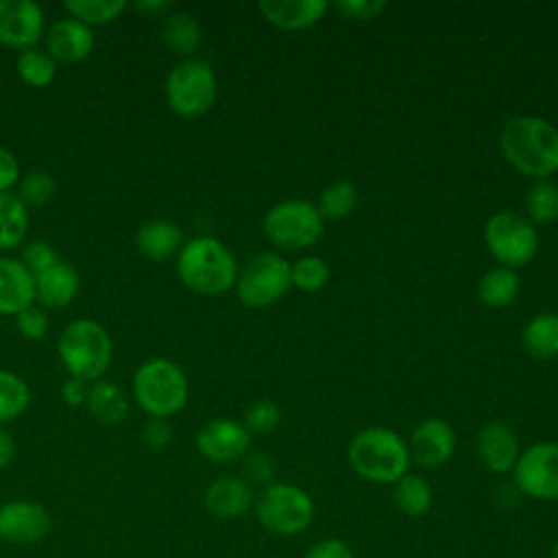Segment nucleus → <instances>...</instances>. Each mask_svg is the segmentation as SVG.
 <instances>
[{
    "instance_id": "nucleus-1",
    "label": "nucleus",
    "mask_w": 558,
    "mask_h": 558,
    "mask_svg": "<svg viewBox=\"0 0 558 558\" xmlns=\"http://www.w3.org/2000/svg\"><path fill=\"white\" fill-rule=\"evenodd\" d=\"M506 161L525 177L549 179L558 172V129L541 116L510 118L499 133Z\"/></svg>"
},
{
    "instance_id": "nucleus-2",
    "label": "nucleus",
    "mask_w": 558,
    "mask_h": 558,
    "mask_svg": "<svg viewBox=\"0 0 558 558\" xmlns=\"http://www.w3.org/2000/svg\"><path fill=\"white\" fill-rule=\"evenodd\" d=\"M349 466L366 482L395 484L410 469L408 442L388 427H366L347 447Z\"/></svg>"
},
{
    "instance_id": "nucleus-3",
    "label": "nucleus",
    "mask_w": 558,
    "mask_h": 558,
    "mask_svg": "<svg viewBox=\"0 0 558 558\" xmlns=\"http://www.w3.org/2000/svg\"><path fill=\"white\" fill-rule=\"evenodd\" d=\"M177 275L190 290L216 296L235 286L238 264L220 240L211 235H196L181 246Z\"/></svg>"
},
{
    "instance_id": "nucleus-4",
    "label": "nucleus",
    "mask_w": 558,
    "mask_h": 558,
    "mask_svg": "<svg viewBox=\"0 0 558 558\" xmlns=\"http://www.w3.org/2000/svg\"><path fill=\"white\" fill-rule=\"evenodd\" d=\"M57 351L70 377L98 381L111 364L113 344L100 323L78 318L63 327L57 340Z\"/></svg>"
},
{
    "instance_id": "nucleus-5",
    "label": "nucleus",
    "mask_w": 558,
    "mask_h": 558,
    "mask_svg": "<svg viewBox=\"0 0 558 558\" xmlns=\"http://www.w3.org/2000/svg\"><path fill=\"white\" fill-rule=\"evenodd\" d=\"M133 397L148 416L168 418L187 403V377L168 357H153L133 375Z\"/></svg>"
},
{
    "instance_id": "nucleus-6",
    "label": "nucleus",
    "mask_w": 558,
    "mask_h": 558,
    "mask_svg": "<svg viewBox=\"0 0 558 558\" xmlns=\"http://www.w3.org/2000/svg\"><path fill=\"white\" fill-rule=\"evenodd\" d=\"M257 523L275 536H296L314 521L312 497L294 484L272 482L253 501Z\"/></svg>"
},
{
    "instance_id": "nucleus-7",
    "label": "nucleus",
    "mask_w": 558,
    "mask_h": 558,
    "mask_svg": "<svg viewBox=\"0 0 558 558\" xmlns=\"http://www.w3.org/2000/svg\"><path fill=\"white\" fill-rule=\"evenodd\" d=\"M214 70L201 59H183L166 76V102L181 118H198L216 100Z\"/></svg>"
},
{
    "instance_id": "nucleus-8",
    "label": "nucleus",
    "mask_w": 558,
    "mask_h": 558,
    "mask_svg": "<svg viewBox=\"0 0 558 558\" xmlns=\"http://www.w3.org/2000/svg\"><path fill=\"white\" fill-rule=\"evenodd\" d=\"M262 229L279 248L299 251L318 242L323 235V216L307 201H281L266 211Z\"/></svg>"
},
{
    "instance_id": "nucleus-9",
    "label": "nucleus",
    "mask_w": 558,
    "mask_h": 558,
    "mask_svg": "<svg viewBox=\"0 0 558 558\" xmlns=\"http://www.w3.org/2000/svg\"><path fill=\"white\" fill-rule=\"evenodd\" d=\"M484 240L490 255L506 268H521L536 255L538 233L536 227L521 214L504 209L488 218Z\"/></svg>"
},
{
    "instance_id": "nucleus-10",
    "label": "nucleus",
    "mask_w": 558,
    "mask_h": 558,
    "mask_svg": "<svg viewBox=\"0 0 558 558\" xmlns=\"http://www.w3.org/2000/svg\"><path fill=\"white\" fill-rule=\"evenodd\" d=\"M290 286V264L272 251L253 255L235 279L240 301L255 310L277 303Z\"/></svg>"
},
{
    "instance_id": "nucleus-11",
    "label": "nucleus",
    "mask_w": 558,
    "mask_h": 558,
    "mask_svg": "<svg viewBox=\"0 0 558 558\" xmlns=\"http://www.w3.org/2000/svg\"><path fill=\"white\" fill-rule=\"evenodd\" d=\"M514 488L538 501H558V442H534L512 469Z\"/></svg>"
},
{
    "instance_id": "nucleus-12",
    "label": "nucleus",
    "mask_w": 558,
    "mask_h": 558,
    "mask_svg": "<svg viewBox=\"0 0 558 558\" xmlns=\"http://www.w3.org/2000/svg\"><path fill=\"white\" fill-rule=\"evenodd\" d=\"M52 530L50 512L31 499H13L0 506V541L11 545H35Z\"/></svg>"
},
{
    "instance_id": "nucleus-13",
    "label": "nucleus",
    "mask_w": 558,
    "mask_h": 558,
    "mask_svg": "<svg viewBox=\"0 0 558 558\" xmlns=\"http://www.w3.org/2000/svg\"><path fill=\"white\" fill-rule=\"evenodd\" d=\"M44 35V11L33 0H0V44L15 50L35 48Z\"/></svg>"
},
{
    "instance_id": "nucleus-14",
    "label": "nucleus",
    "mask_w": 558,
    "mask_h": 558,
    "mask_svg": "<svg viewBox=\"0 0 558 558\" xmlns=\"http://www.w3.org/2000/svg\"><path fill=\"white\" fill-rule=\"evenodd\" d=\"M251 445V434L246 427L233 418L218 416L201 427L196 434V447L203 458L216 464H227L246 453Z\"/></svg>"
},
{
    "instance_id": "nucleus-15",
    "label": "nucleus",
    "mask_w": 558,
    "mask_h": 558,
    "mask_svg": "<svg viewBox=\"0 0 558 558\" xmlns=\"http://www.w3.org/2000/svg\"><path fill=\"white\" fill-rule=\"evenodd\" d=\"M456 449V434L451 425L442 418H423L408 442L410 462L418 464L421 469H438L442 466Z\"/></svg>"
},
{
    "instance_id": "nucleus-16",
    "label": "nucleus",
    "mask_w": 558,
    "mask_h": 558,
    "mask_svg": "<svg viewBox=\"0 0 558 558\" xmlns=\"http://www.w3.org/2000/svg\"><path fill=\"white\" fill-rule=\"evenodd\" d=\"M475 449H477V458L484 464V469L495 475L512 473V469L521 456L517 434L506 423H499V421L486 423L477 432Z\"/></svg>"
},
{
    "instance_id": "nucleus-17",
    "label": "nucleus",
    "mask_w": 558,
    "mask_h": 558,
    "mask_svg": "<svg viewBox=\"0 0 558 558\" xmlns=\"http://www.w3.org/2000/svg\"><path fill=\"white\" fill-rule=\"evenodd\" d=\"M253 486H248L242 477L233 475H222L216 477L203 495V504L207 512L216 519H240L253 508Z\"/></svg>"
},
{
    "instance_id": "nucleus-18",
    "label": "nucleus",
    "mask_w": 558,
    "mask_h": 558,
    "mask_svg": "<svg viewBox=\"0 0 558 558\" xmlns=\"http://www.w3.org/2000/svg\"><path fill=\"white\" fill-rule=\"evenodd\" d=\"M94 48V33L87 24L63 17L57 20L46 33V52L59 63L83 61Z\"/></svg>"
},
{
    "instance_id": "nucleus-19",
    "label": "nucleus",
    "mask_w": 558,
    "mask_h": 558,
    "mask_svg": "<svg viewBox=\"0 0 558 558\" xmlns=\"http://www.w3.org/2000/svg\"><path fill=\"white\" fill-rule=\"evenodd\" d=\"M35 301V277L20 259L0 255V314H20Z\"/></svg>"
},
{
    "instance_id": "nucleus-20",
    "label": "nucleus",
    "mask_w": 558,
    "mask_h": 558,
    "mask_svg": "<svg viewBox=\"0 0 558 558\" xmlns=\"http://www.w3.org/2000/svg\"><path fill=\"white\" fill-rule=\"evenodd\" d=\"M325 0H262L257 4L264 20L283 31H303L323 20Z\"/></svg>"
},
{
    "instance_id": "nucleus-21",
    "label": "nucleus",
    "mask_w": 558,
    "mask_h": 558,
    "mask_svg": "<svg viewBox=\"0 0 558 558\" xmlns=\"http://www.w3.org/2000/svg\"><path fill=\"white\" fill-rule=\"evenodd\" d=\"M137 251L150 262H163L183 246L181 229L166 218H153L135 231Z\"/></svg>"
},
{
    "instance_id": "nucleus-22",
    "label": "nucleus",
    "mask_w": 558,
    "mask_h": 558,
    "mask_svg": "<svg viewBox=\"0 0 558 558\" xmlns=\"http://www.w3.org/2000/svg\"><path fill=\"white\" fill-rule=\"evenodd\" d=\"M81 288L78 272L65 264L57 262L46 272L35 277V299L48 307H65L70 305Z\"/></svg>"
},
{
    "instance_id": "nucleus-23",
    "label": "nucleus",
    "mask_w": 558,
    "mask_h": 558,
    "mask_svg": "<svg viewBox=\"0 0 558 558\" xmlns=\"http://www.w3.org/2000/svg\"><path fill=\"white\" fill-rule=\"evenodd\" d=\"M92 416L102 425H118L129 414V401L122 392V388L113 381H94L87 390L85 399Z\"/></svg>"
},
{
    "instance_id": "nucleus-24",
    "label": "nucleus",
    "mask_w": 558,
    "mask_h": 558,
    "mask_svg": "<svg viewBox=\"0 0 558 558\" xmlns=\"http://www.w3.org/2000/svg\"><path fill=\"white\" fill-rule=\"evenodd\" d=\"M523 349L536 360L558 355V312H541L530 318L521 331Z\"/></svg>"
},
{
    "instance_id": "nucleus-25",
    "label": "nucleus",
    "mask_w": 558,
    "mask_h": 558,
    "mask_svg": "<svg viewBox=\"0 0 558 558\" xmlns=\"http://www.w3.org/2000/svg\"><path fill=\"white\" fill-rule=\"evenodd\" d=\"M161 39L168 50L181 57H190L198 50L203 41V31L196 17L187 11H174L166 17L161 26Z\"/></svg>"
},
{
    "instance_id": "nucleus-26",
    "label": "nucleus",
    "mask_w": 558,
    "mask_h": 558,
    "mask_svg": "<svg viewBox=\"0 0 558 558\" xmlns=\"http://www.w3.org/2000/svg\"><path fill=\"white\" fill-rule=\"evenodd\" d=\"M432 501H434V493L429 482L423 475L405 473L392 484V504L405 517L418 519L427 514V510L432 508Z\"/></svg>"
},
{
    "instance_id": "nucleus-27",
    "label": "nucleus",
    "mask_w": 558,
    "mask_h": 558,
    "mask_svg": "<svg viewBox=\"0 0 558 558\" xmlns=\"http://www.w3.org/2000/svg\"><path fill=\"white\" fill-rule=\"evenodd\" d=\"M519 286V275L512 268L495 266L482 275L477 296L488 307H506L517 299Z\"/></svg>"
},
{
    "instance_id": "nucleus-28",
    "label": "nucleus",
    "mask_w": 558,
    "mask_h": 558,
    "mask_svg": "<svg viewBox=\"0 0 558 558\" xmlns=\"http://www.w3.org/2000/svg\"><path fill=\"white\" fill-rule=\"evenodd\" d=\"M28 207L17 194H0V251H11L26 238Z\"/></svg>"
},
{
    "instance_id": "nucleus-29",
    "label": "nucleus",
    "mask_w": 558,
    "mask_h": 558,
    "mask_svg": "<svg viewBox=\"0 0 558 558\" xmlns=\"http://www.w3.org/2000/svg\"><path fill=\"white\" fill-rule=\"evenodd\" d=\"M525 214L534 225H551L558 220V183L538 179L525 192Z\"/></svg>"
},
{
    "instance_id": "nucleus-30",
    "label": "nucleus",
    "mask_w": 558,
    "mask_h": 558,
    "mask_svg": "<svg viewBox=\"0 0 558 558\" xmlns=\"http://www.w3.org/2000/svg\"><path fill=\"white\" fill-rule=\"evenodd\" d=\"M31 390L22 377L0 368V425L22 416L28 408Z\"/></svg>"
},
{
    "instance_id": "nucleus-31",
    "label": "nucleus",
    "mask_w": 558,
    "mask_h": 558,
    "mask_svg": "<svg viewBox=\"0 0 558 558\" xmlns=\"http://www.w3.org/2000/svg\"><path fill=\"white\" fill-rule=\"evenodd\" d=\"M15 70L26 85L46 87L57 76V61L46 50L28 48L20 52L15 61Z\"/></svg>"
},
{
    "instance_id": "nucleus-32",
    "label": "nucleus",
    "mask_w": 558,
    "mask_h": 558,
    "mask_svg": "<svg viewBox=\"0 0 558 558\" xmlns=\"http://www.w3.org/2000/svg\"><path fill=\"white\" fill-rule=\"evenodd\" d=\"M124 7H126L124 0H65L63 2V9L74 20L87 26L113 22L124 11Z\"/></svg>"
},
{
    "instance_id": "nucleus-33",
    "label": "nucleus",
    "mask_w": 558,
    "mask_h": 558,
    "mask_svg": "<svg viewBox=\"0 0 558 558\" xmlns=\"http://www.w3.org/2000/svg\"><path fill=\"white\" fill-rule=\"evenodd\" d=\"M357 205V190L349 181H333L327 185L318 198V214L329 220H338L349 216Z\"/></svg>"
},
{
    "instance_id": "nucleus-34",
    "label": "nucleus",
    "mask_w": 558,
    "mask_h": 558,
    "mask_svg": "<svg viewBox=\"0 0 558 558\" xmlns=\"http://www.w3.org/2000/svg\"><path fill=\"white\" fill-rule=\"evenodd\" d=\"M290 279H292L294 288H299L303 292H316L329 279V266L323 257L305 255L290 266Z\"/></svg>"
},
{
    "instance_id": "nucleus-35",
    "label": "nucleus",
    "mask_w": 558,
    "mask_h": 558,
    "mask_svg": "<svg viewBox=\"0 0 558 558\" xmlns=\"http://www.w3.org/2000/svg\"><path fill=\"white\" fill-rule=\"evenodd\" d=\"M54 190H57V183L46 170H31L20 181L17 198L26 207H39V205H46L54 196Z\"/></svg>"
},
{
    "instance_id": "nucleus-36",
    "label": "nucleus",
    "mask_w": 558,
    "mask_h": 558,
    "mask_svg": "<svg viewBox=\"0 0 558 558\" xmlns=\"http://www.w3.org/2000/svg\"><path fill=\"white\" fill-rule=\"evenodd\" d=\"M279 405L270 399H259L255 403H251L246 410H244V427L246 432L253 436H262V434H268L277 427L279 423Z\"/></svg>"
},
{
    "instance_id": "nucleus-37",
    "label": "nucleus",
    "mask_w": 558,
    "mask_h": 558,
    "mask_svg": "<svg viewBox=\"0 0 558 558\" xmlns=\"http://www.w3.org/2000/svg\"><path fill=\"white\" fill-rule=\"evenodd\" d=\"M20 262L26 266V270L33 277H37V275L46 272L50 266H54L59 262V255L46 240H33L24 246Z\"/></svg>"
},
{
    "instance_id": "nucleus-38",
    "label": "nucleus",
    "mask_w": 558,
    "mask_h": 558,
    "mask_svg": "<svg viewBox=\"0 0 558 558\" xmlns=\"http://www.w3.org/2000/svg\"><path fill=\"white\" fill-rule=\"evenodd\" d=\"M242 475H244L242 480L248 486H268L272 484V477H275V462L264 451L248 453L242 464Z\"/></svg>"
},
{
    "instance_id": "nucleus-39",
    "label": "nucleus",
    "mask_w": 558,
    "mask_h": 558,
    "mask_svg": "<svg viewBox=\"0 0 558 558\" xmlns=\"http://www.w3.org/2000/svg\"><path fill=\"white\" fill-rule=\"evenodd\" d=\"M333 9L351 22H366V20H375L381 15V11L386 9V0H338L333 4Z\"/></svg>"
},
{
    "instance_id": "nucleus-40",
    "label": "nucleus",
    "mask_w": 558,
    "mask_h": 558,
    "mask_svg": "<svg viewBox=\"0 0 558 558\" xmlns=\"http://www.w3.org/2000/svg\"><path fill=\"white\" fill-rule=\"evenodd\" d=\"M15 325H17V331L28 338V340H41L46 333H48V316L44 310L31 305L26 310H22L20 314H15Z\"/></svg>"
},
{
    "instance_id": "nucleus-41",
    "label": "nucleus",
    "mask_w": 558,
    "mask_h": 558,
    "mask_svg": "<svg viewBox=\"0 0 558 558\" xmlns=\"http://www.w3.org/2000/svg\"><path fill=\"white\" fill-rule=\"evenodd\" d=\"M142 438L150 449L159 451L172 440V425L168 423V418L150 416L142 427Z\"/></svg>"
},
{
    "instance_id": "nucleus-42",
    "label": "nucleus",
    "mask_w": 558,
    "mask_h": 558,
    "mask_svg": "<svg viewBox=\"0 0 558 558\" xmlns=\"http://www.w3.org/2000/svg\"><path fill=\"white\" fill-rule=\"evenodd\" d=\"M303 558H355L353 549L340 538H323L316 541Z\"/></svg>"
},
{
    "instance_id": "nucleus-43",
    "label": "nucleus",
    "mask_w": 558,
    "mask_h": 558,
    "mask_svg": "<svg viewBox=\"0 0 558 558\" xmlns=\"http://www.w3.org/2000/svg\"><path fill=\"white\" fill-rule=\"evenodd\" d=\"M20 179V163L15 155L0 146V194L9 192Z\"/></svg>"
},
{
    "instance_id": "nucleus-44",
    "label": "nucleus",
    "mask_w": 558,
    "mask_h": 558,
    "mask_svg": "<svg viewBox=\"0 0 558 558\" xmlns=\"http://www.w3.org/2000/svg\"><path fill=\"white\" fill-rule=\"evenodd\" d=\"M87 390H89V388H87V381L76 379V377H70V379H65L63 386H61V399H63L65 405L78 408V405L85 403Z\"/></svg>"
},
{
    "instance_id": "nucleus-45",
    "label": "nucleus",
    "mask_w": 558,
    "mask_h": 558,
    "mask_svg": "<svg viewBox=\"0 0 558 558\" xmlns=\"http://www.w3.org/2000/svg\"><path fill=\"white\" fill-rule=\"evenodd\" d=\"M15 456V442L11 434L0 425V469H4Z\"/></svg>"
},
{
    "instance_id": "nucleus-46",
    "label": "nucleus",
    "mask_w": 558,
    "mask_h": 558,
    "mask_svg": "<svg viewBox=\"0 0 558 558\" xmlns=\"http://www.w3.org/2000/svg\"><path fill=\"white\" fill-rule=\"evenodd\" d=\"M135 9L144 15H157L168 9V2L166 0H140V2H135Z\"/></svg>"
},
{
    "instance_id": "nucleus-47",
    "label": "nucleus",
    "mask_w": 558,
    "mask_h": 558,
    "mask_svg": "<svg viewBox=\"0 0 558 558\" xmlns=\"http://www.w3.org/2000/svg\"><path fill=\"white\" fill-rule=\"evenodd\" d=\"M551 558H558V538H556V543L551 547Z\"/></svg>"
}]
</instances>
